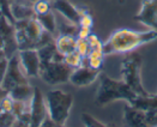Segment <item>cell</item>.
I'll list each match as a JSON object with an SVG mask.
<instances>
[{
  "instance_id": "3957f363",
  "label": "cell",
  "mask_w": 157,
  "mask_h": 127,
  "mask_svg": "<svg viewBox=\"0 0 157 127\" xmlns=\"http://www.w3.org/2000/svg\"><path fill=\"white\" fill-rule=\"evenodd\" d=\"M46 103L48 109V117L56 125L64 126L73 106V96L63 90L53 89L47 94Z\"/></svg>"
},
{
  "instance_id": "7402d4cb",
  "label": "cell",
  "mask_w": 157,
  "mask_h": 127,
  "mask_svg": "<svg viewBox=\"0 0 157 127\" xmlns=\"http://www.w3.org/2000/svg\"><path fill=\"white\" fill-rule=\"evenodd\" d=\"M82 16H80V19H79V26H83V28H89L91 29L92 25H94V19H92L91 14L86 12H83L80 11Z\"/></svg>"
},
{
  "instance_id": "5bb4252c",
  "label": "cell",
  "mask_w": 157,
  "mask_h": 127,
  "mask_svg": "<svg viewBox=\"0 0 157 127\" xmlns=\"http://www.w3.org/2000/svg\"><path fill=\"white\" fill-rule=\"evenodd\" d=\"M33 91H34V89H31L29 84H21V85L14 87L9 92V95L14 101L30 102L31 97H33Z\"/></svg>"
},
{
  "instance_id": "44dd1931",
  "label": "cell",
  "mask_w": 157,
  "mask_h": 127,
  "mask_svg": "<svg viewBox=\"0 0 157 127\" xmlns=\"http://www.w3.org/2000/svg\"><path fill=\"white\" fill-rule=\"evenodd\" d=\"M11 127H30V114L29 112L25 114L17 116Z\"/></svg>"
},
{
  "instance_id": "d6986e66",
  "label": "cell",
  "mask_w": 157,
  "mask_h": 127,
  "mask_svg": "<svg viewBox=\"0 0 157 127\" xmlns=\"http://www.w3.org/2000/svg\"><path fill=\"white\" fill-rule=\"evenodd\" d=\"M82 119H83V122L85 127H108L105 126V124H101L98 120H96L94 116H91L90 114H82Z\"/></svg>"
},
{
  "instance_id": "603a6c76",
  "label": "cell",
  "mask_w": 157,
  "mask_h": 127,
  "mask_svg": "<svg viewBox=\"0 0 157 127\" xmlns=\"http://www.w3.org/2000/svg\"><path fill=\"white\" fill-rule=\"evenodd\" d=\"M86 40H88V42H89L90 51H91V49H102V51H103V43L100 41V38L97 37L96 35L91 34Z\"/></svg>"
},
{
  "instance_id": "d4e9b609",
  "label": "cell",
  "mask_w": 157,
  "mask_h": 127,
  "mask_svg": "<svg viewBox=\"0 0 157 127\" xmlns=\"http://www.w3.org/2000/svg\"><path fill=\"white\" fill-rule=\"evenodd\" d=\"M89 60V66L95 70H100L103 63V58H88Z\"/></svg>"
},
{
  "instance_id": "2e32d148",
  "label": "cell",
  "mask_w": 157,
  "mask_h": 127,
  "mask_svg": "<svg viewBox=\"0 0 157 127\" xmlns=\"http://www.w3.org/2000/svg\"><path fill=\"white\" fill-rule=\"evenodd\" d=\"M83 56L78 54L77 52H73V53H71V54H67L64 56V61L65 63H67L71 68H77L79 66H82V61H83Z\"/></svg>"
},
{
  "instance_id": "52a82bcc",
  "label": "cell",
  "mask_w": 157,
  "mask_h": 127,
  "mask_svg": "<svg viewBox=\"0 0 157 127\" xmlns=\"http://www.w3.org/2000/svg\"><path fill=\"white\" fill-rule=\"evenodd\" d=\"M21 84H28V77L21 70V63H19L18 54H13L11 59L9 60L7 72H6V76H5L2 84H1V88L9 94L14 87L21 85Z\"/></svg>"
},
{
  "instance_id": "4316f807",
  "label": "cell",
  "mask_w": 157,
  "mask_h": 127,
  "mask_svg": "<svg viewBox=\"0 0 157 127\" xmlns=\"http://www.w3.org/2000/svg\"><path fill=\"white\" fill-rule=\"evenodd\" d=\"M41 127H63V126H60V125H56L55 122H53L52 120L49 119V117H47L46 119V121L42 124V126Z\"/></svg>"
},
{
  "instance_id": "ffe728a7",
  "label": "cell",
  "mask_w": 157,
  "mask_h": 127,
  "mask_svg": "<svg viewBox=\"0 0 157 127\" xmlns=\"http://www.w3.org/2000/svg\"><path fill=\"white\" fill-rule=\"evenodd\" d=\"M13 102H14V100L7 94V95L0 101V110H1V112H7V113H12Z\"/></svg>"
},
{
  "instance_id": "277c9868",
  "label": "cell",
  "mask_w": 157,
  "mask_h": 127,
  "mask_svg": "<svg viewBox=\"0 0 157 127\" xmlns=\"http://www.w3.org/2000/svg\"><path fill=\"white\" fill-rule=\"evenodd\" d=\"M72 71L73 68H71L67 63H65L64 56L58 53L53 60L41 63L39 76L47 84L56 85V84H63L67 80H70V76Z\"/></svg>"
},
{
  "instance_id": "8fae6325",
  "label": "cell",
  "mask_w": 157,
  "mask_h": 127,
  "mask_svg": "<svg viewBox=\"0 0 157 127\" xmlns=\"http://www.w3.org/2000/svg\"><path fill=\"white\" fill-rule=\"evenodd\" d=\"M52 9L58 11L61 16H64L67 22L73 23V24H78L79 19H80V10H78L75 5H72L68 0H53Z\"/></svg>"
},
{
  "instance_id": "cb8c5ba5",
  "label": "cell",
  "mask_w": 157,
  "mask_h": 127,
  "mask_svg": "<svg viewBox=\"0 0 157 127\" xmlns=\"http://www.w3.org/2000/svg\"><path fill=\"white\" fill-rule=\"evenodd\" d=\"M7 66H9V60L6 58H0V87L5 79L6 72H7Z\"/></svg>"
},
{
  "instance_id": "ba28073f",
  "label": "cell",
  "mask_w": 157,
  "mask_h": 127,
  "mask_svg": "<svg viewBox=\"0 0 157 127\" xmlns=\"http://www.w3.org/2000/svg\"><path fill=\"white\" fill-rule=\"evenodd\" d=\"M17 54L25 76L28 78L39 76L41 60H40L37 49H21Z\"/></svg>"
},
{
  "instance_id": "484cf974",
  "label": "cell",
  "mask_w": 157,
  "mask_h": 127,
  "mask_svg": "<svg viewBox=\"0 0 157 127\" xmlns=\"http://www.w3.org/2000/svg\"><path fill=\"white\" fill-rule=\"evenodd\" d=\"M91 35V29L89 28H83V26H79V30H78V35H77V38H86L89 37Z\"/></svg>"
},
{
  "instance_id": "6da1fadb",
  "label": "cell",
  "mask_w": 157,
  "mask_h": 127,
  "mask_svg": "<svg viewBox=\"0 0 157 127\" xmlns=\"http://www.w3.org/2000/svg\"><path fill=\"white\" fill-rule=\"evenodd\" d=\"M156 38V30L134 31L131 29H118L103 43V54H126Z\"/></svg>"
},
{
  "instance_id": "7a4b0ae2",
  "label": "cell",
  "mask_w": 157,
  "mask_h": 127,
  "mask_svg": "<svg viewBox=\"0 0 157 127\" xmlns=\"http://www.w3.org/2000/svg\"><path fill=\"white\" fill-rule=\"evenodd\" d=\"M137 97L138 95L124 80H114L105 73L100 75V85L95 97L96 104L107 106L118 100H126L130 104H133Z\"/></svg>"
},
{
  "instance_id": "30bf717a",
  "label": "cell",
  "mask_w": 157,
  "mask_h": 127,
  "mask_svg": "<svg viewBox=\"0 0 157 127\" xmlns=\"http://www.w3.org/2000/svg\"><path fill=\"white\" fill-rule=\"evenodd\" d=\"M136 21L146 25L150 30L157 31V0H143Z\"/></svg>"
},
{
  "instance_id": "e0dca14e",
  "label": "cell",
  "mask_w": 157,
  "mask_h": 127,
  "mask_svg": "<svg viewBox=\"0 0 157 127\" xmlns=\"http://www.w3.org/2000/svg\"><path fill=\"white\" fill-rule=\"evenodd\" d=\"M76 52L78 54H80L83 58L88 56L89 55V52H90V46H89L88 40L77 38V49H76Z\"/></svg>"
},
{
  "instance_id": "8992f818",
  "label": "cell",
  "mask_w": 157,
  "mask_h": 127,
  "mask_svg": "<svg viewBox=\"0 0 157 127\" xmlns=\"http://www.w3.org/2000/svg\"><path fill=\"white\" fill-rule=\"evenodd\" d=\"M29 114H30V127H41L42 124L48 117V109L46 100L39 88H34L33 97L30 100L29 106Z\"/></svg>"
},
{
  "instance_id": "4fadbf2b",
  "label": "cell",
  "mask_w": 157,
  "mask_h": 127,
  "mask_svg": "<svg viewBox=\"0 0 157 127\" xmlns=\"http://www.w3.org/2000/svg\"><path fill=\"white\" fill-rule=\"evenodd\" d=\"M35 18L39 21V23L43 28L44 31L52 34L53 36L56 35V33H58V24H56L55 16H54V13L52 11H49V12L46 13V14L35 16Z\"/></svg>"
},
{
  "instance_id": "ac0fdd59",
  "label": "cell",
  "mask_w": 157,
  "mask_h": 127,
  "mask_svg": "<svg viewBox=\"0 0 157 127\" xmlns=\"http://www.w3.org/2000/svg\"><path fill=\"white\" fill-rule=\"evenodd\" d=\"M16 120L13 113L0 112V127H11Z\"/></svg>"
},
{
  "instance_id": "9a60e30c",
  "label": "cell",
  "mask_w": 157,
  "mask_h": 127,
  "mask_svg": "<svg viewBox=\"0 0 157 127\" xmlns=\"http://www.w3.org/2000/svg\"><path fill=\"white\" fill-rule=\"evenodd\" d=\"M51 10H52V4L47 0H36L34 2V6H33V11L35 13V16L46 14Z\"/></svg>"
},
{
  "instance_id": "7c38bea8",
  "label": "cell",
  "mask_w": 157,
  "mask_h": 127,
  "mask_svg": "<svg viewBox=\"0 0 157 127\" xmlns=\"http://www.w3.org/2000/svg\"><path fill=\"white\" fill-rule=\"evenodd\" d=\"M55 48L59 54L65 56L67 54H71L77 49V37L71 35H59L55 42Z\"/></svg>"
},
{
  "instance_id": "5b68a950",
  "label": "cell",
  "mask_w": 157,
  "mask_h": 127,
  "mask_svg": "<svg viewBox=\"0 0 157 127\" xmlns=\"http://www.w3.org/2000/svg\"><path fill=\"white\" fill-rule=\"evenodd\" d=\"M140 66L142 58L138 54L127 55L121 63V80H124L138 96H149L140 83Z\"/></svg>"
},
{
  "instance_id": "9c48e42d",
  "label": "cell",
  "mask_w": 157,
  "mask_h": 127,
  "mask_svg": "<svg viewBox=\"0 0 157 127\" xmlns=\"http://www.w3.org/2000/svg\"><path fill=\"white\" fill-rule=\"evenodd\" d=\"M101 72L100 70H95L91 68L90 66H79L77 68H75L70 76V83L73 84L75 87L83 88V87H88L91 85L92 83L100 77Z\"/></svg>"
}]
</instances>
